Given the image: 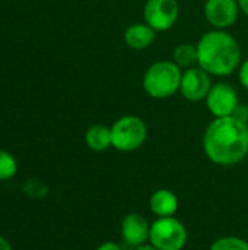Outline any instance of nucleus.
Wrapping results in <instances>:
<instances>
[{
    "label": "nucleus",
    "mask_w": 248,
    "mask_h": 250,
    "mask_svg": "<svg viewBox=\"0 0 248 250\" xmlns=\"http://www.w3.org/2000/svg\"><path fill=\"white\" fill-rule=\"evenodd\" d=\"M203 151L216 166L231 167L248 155V123L234 116L215 117L203 133Z\"/></svg>",
    "instance_id": "nucleus-1"
},
{
    "label": "nucleus",
    "mask_w": 248,
    "mask_h": 250,
    "mask_svg": "<svg viewBox=\"0 0 248 250\" xmlns=\"http://www.w3.org/2000/svg\"><path fill=\"white\" fill-rule=\"evenodd\" d=\"M197 66L210 76L227 78L241 64L243 53L238 41L225 29H210L197 41Z\"/></svg>",
    "instance_id": "nucleus-2"
},
{
    "label": "nucleus",
    "mask_w": 248,
    "mask_h": 250,
    "mask_svg": "<svg viewBox=\"0 0 248 250\" xmlns=\"http://www.w3.org/2000/svg\"><path fill=\"white\" fill-rule=\"evenodd\" d=\"M181 76L183 69L172 60H158L143 73L142 88L153 100H167L180 92Z\"/></svg>",
    "instance_id": "nucleus-3"
},
{
    "label": "nucleus",
    "mask_w": 248,
    "mask_h": 250,
    "mask_svg": "<svg viewBox=\"0 0 248 250\" xmlns=\"http://www.w3.org/2000/svg\"><path fill=\"white\" fill-rule=\"evenodd\" d=\"M111 139L113 148L120 152L137 151L148 139V126L139 116L124 114L113 123Z\"/></svg>",
    "instance_id": "nucleus-4"
},
{
    "label": "nucleus",
    "mask_w": 248,
    "mask_h": 250,
    "mask_svg": "<svg viewBox=\"0 0 248 250\" xmlns=\"http://www.w3.org/2000/svg\"><path fill=\"white\" fill-rule=\"evenodd\" d=\"M189 233L186 226L175 217L156 218L151 224L149 245L156 250H183L187 245Z\"/></svg>",
    "instance_id": "nucleus-5"
},
{
    "label": "nucleus",
    "mask_w": 248,
    "mask_h": 250,
    "mask_svg": "<svg viewBox=\"0 0 248 250\" xmlns=\"http://www.w3.org/2000/svg\"><path fill=\"white\" fill-rule=\"evenodd\" d=\"M180 4L177 0H146L143 19L156 32L170 31L178 21Z\"/></svg>",
    "instance_id": "nucleus-6"
},
{
    "label": "nucleus",
    "mask_w": 248,
    "mask_h": 250,
    "mask_svg": "<svg viewBox=\"0 0 248 250\" xmlns=\"http://www.w3.org/2000/svg\"><path fill=\"white\" fill-rule=\"evenodd\" d=\"M206 108L213 117L232 116L240 105V97L235 88L227 82H216L212 85L206 100Z\"/></svg>",
    "instance_id": "nucleus-7"
},
{
    "label": "nucleus",
    "mask_w": 248,
    "mask_h": 250,
    "mask_svg": "<svg viewBox=\"0 0 248 250\" xmlns=\"http://www.w3.org/2000/svg\"><path fill=\"white\" fill-rule=\"evenodd\" d=\"M212 85V76L200 66H194L183 70L180 94L184 100L190 103L205 101Z\"/></svg>",
    "instance_id": "nucleus-8"
},
{
    "label": "nucleus",
    "mask_w": 248,
    "mask_h": 250,
    "mask_svg": "<svg viewBox=\"0 0 248 250\" xmlns=\"http://www.w3.org/2000/svg\"><path fill=\"white\" fill-rule=\"evenodd\" d=\"M203 13L212 29L227 31L237 22L241 10L237 0H205Z\"/></svg>",
    "instance_id": "nucleus-9"
},
{
    "label": "nucleus",
    "mask_w": 248,
    "mask_h": 250,
    "mask_svg": "<svg viewBox=\"0 0 248 250\" xmlns=\"http://www.w3.org/2000/svg\"><path fill=\"white\" fill-rule=\"evenodd\" d=\"M149 233H151V224L143 215L137 212H130L123 218L121 236L127 245L137 248L149 243Z\"/></svg>",
    "instance_id": "nucleus-10"
},
{
    "label": "nucleus",
    "mask_w": 248,
    "mask_h": 250,
    "mask_svg": "<svg viewBox=\"0 0 248 250\" xmlns=\"http://www.w3.org/2000/svg\"><path fill=\"white\" fill-rule=\"evenodd\" d=\"M123 38L129 48L140 51L149 48L155 42L156 31L151 28L146 22H134L126 28Z\"/></svg>",
    "instance_id": "nucleus-11"
},
{
    "label": "nucleus",
    "mask_w": 248,
    "mask_h": 250,
    "mask_svg": "<svg viewBox=\"0 0 248 250\" xmlns=\"http://www.w3.org/2000/svg\"><path fill=\"white\" fill-rule=\"evenodd\" d=\"M149 208L158 217H174L178 209V198L170 189H158L149 198Z\"/></svg>",
    "instance_id": "nucleus-12"
},
{
    "label": "nucleus",
    "mask_w": 248,
    "mask_h": 250,
    "mask_svg": "<svg viewBox=\"0 0 248 250\" xmlns=\"http://www.w3.org/2000/svg\"><path fill=\"white\" fill-rule=\"evenodd\" d=\"M85 144L94 152H104L113 148L111 127L105 125H92L85 133Z\"/></svg>",
    "instance_id": "nucleus-13"
},
{
    "label": "nucleus",
    "mask_w": 248,
    "mask_h": 250,
    "mask_svg": "<svg viewBox=\"0 0 248 250\" xmlns=\"http://www.w3.org/2000/svg\"><path fill=\"white\" fill-rule=\"evenodd\" d=\"M197 45L191 42H181L172 50V62L183 70L197 66Z\"/></svg>",
    "instance_id": "nucleus-14"
},
{
    "label": "nucleus",
    "mask_w": 248,
    "mask_h": 250,
    "mask_svg": "<svg viewBox=\"0 0 248 250\" xmlns=\"http://www.w3.org/2000/svg\"><path fill=\"white\" fill-rule=\"evenodd\" d=\"M18 173V161L16 158L4 151L0 149V182H9L12 180Z\"/></svg>",
    "instance_id": "nucleus-15"
},
{
    "label": "nucleus",
    "mask_w": 248,
    "mask_h": 250,
    "mask_svg": "<svg viewBox=\"0 0 248 250\" xmlns=\"http://www.w3.org/2000/svg\"><path fill=\"white\" fill-rule=\"evenodd\" d=\"M210 250H248V242L237 236H225L216 239Z\"/></svg>",
    "instance_id": "nucleus-16"
},
{
    "label": "nucleus",
    "mask_w": 248,
    "mask_h": 250,
    "mask_svg": "<svg viewBox=\"0 0 248 250\" xmlns=\"http://www.w3.org/2000/svg\"><path fill=\"white\" fill-rule=\"evenodd\" d=\"M23 190L28 196H32V198H42L47 195V186L38 180H28L23 186Z\"/></svg>",
    "instance_id": "nucleus-17"
},
{
    "label": "nucleus",
    "mask_w": 248,
    "mask_h": 250,
    "mask_svg": "<svg viewBox=\"0 0 248 250\" xmlns=\"http://www.w3.org/2000/svg\"><path fill=\"white\" fill-rule=\"evenodd\" d=\"M237 72H238V81H240L241 86L248 91V59H246L244 62H241V64H240Z\"/></svg>",
    "instance_id": "nucleus-18"
},
{
    "label": "nucleus",
    "mask_w": 248,
    "mask_h": 250,
    "mask_svg": "<svg viewBox=\"0 0 248 250\" xmlns=\"http://www.w3.org/2000/svg\"><path fill=\"white\" fill-rule=\"evenodd\" d=\"M235 119H238V120H241V122H244V123H248V105L247 104H241L240 103V105L235 108V111H234V114H232Z\"/></svg>",
    "instance_id": "nucleus-19"
},
{
    "label": "nucleus",
    "mask_w": 248,
    "mask_h": 250,
    "mask_svg": "<svg viewBox=\"0 0 248 250\" xmlns=\"http://www.w3.org/2000/svg\"><path fill=\"white\" fill-rule=\"evenodd\" d=\"M96 250H121V248L114 242H104L96 248Z\"/></svg>",
    "instance_id": "nucleus-20"
},
{
    "label": "nucleus",
    "mask_w": 248,
    "mask_h": 250,
    "mask_svg": "<svg viewBox=\"0 0 248 250\" xmlns=\"http://www.w3.org/2000/svg\"><path fill=\"white\" fill-rule=\"evenodd\" d=\"M0 250H13L10 242L4 236H1V234H0Z\"/></svg>",
    "instance_id": "nucleus-21"
},
{
    "label": "nucleus",
    "mask_w": 248,
    "mask_h": 250,
    "mask_svg": "<svg viewBox=\"0 0 248 250\" xmlns=\"http://www.w3.org/2000/svg\"><path fill=\"white\" fill-rule=\"evenodd\" d=\"M237 1H238L241 13H244L246 16H248V0H237Z\"/></svg>",
    "instance_id": "nucleus-22"
},
{
    "label": "nucleus",
    "mask_w": 248,
    "mask_h": 250,
    "mask_svg": "<svg viewBox=\"0 0 248 250\" xmlns=\"http://www.w3.org/2000/svg\"><path fill=\"white\" fill-rule=\"evenodd\" d=\"M133 250H156L152 245H149V243H146V245H142V246H137V248H134Z\"/></svg>",
    "instance_id": "nucleus-23"
}]
</instances>
